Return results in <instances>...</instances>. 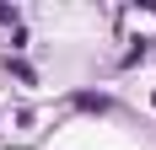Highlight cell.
Segmentation results:
<instances>
[{
    "label": "cell",
    "mask_w": 156,
    "mask_h": 150,
    "mask_svg": "<svg viewBox=\"0 0 156 150\" xmlns=\"http://www.w3.org/2000/svg\"><path fill=\"white\" fill-rule=\"evenodd\" d=\"M0 22H5V27H16V5H0Z\"/></svg>",
    "instance_id": "7a4b0ae2"
},
{
    "label": "cell",
    "mask_w": 156,
    "mask_h": 150,
    "mask_svg": "<svg viewBox=\"0 0 156 150\" xmlns=\"http://www.w3.org/2000/svg\"><path fill=\"white\" fill-rule=\"evenodd\" d=\"M76 107H86V113H102V107H108V97H76Z\"/></svg>",
    "instance_id": "6da1fadb"
}]
</instances>
